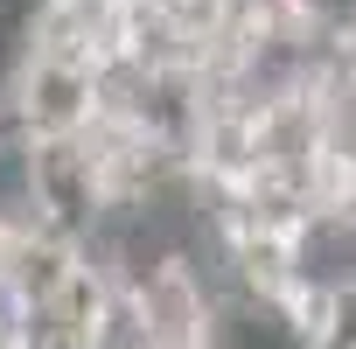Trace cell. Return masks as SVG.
I'll list each match as a JSON object with an SVG mask.
<instances>
[{
  "label": "cell",
  "mask_w": 356,
  "mask_h": 349,
  "mask_svg": "<svg viewBox=\"0 0 356 349\" xmlns=\"http://www.w3.org/2000/svg\"><path fill=\"white\" fill-rule=\"evenodd\" d=\"M0 98H8V112H15V126H22L29 140H70V133H84L91 112H98V77H91V63L22 49V63L8 70Z\"/></svg>",
  "instance_id": "obj_2"
},
{
  "label": "cell",
  "mask_w": 356,
  "mask_h": 349,
  "mask_svg": "<svg viewBox=\"0 0 356 349\" xmlns=\"http://www.w3.org/2000/svg\"><path fill=\"white\" fill-rule=\"evenodd\" d=\"M342 210H349V217H356V182H349V189H342Z\"/></svg>",
  "instance_id": "obj_6"
},
{
  "label": "cell",
  "mask_w": 356,
  "mask_h": 349,
  "mask_svg": "<svg viewBox=\"0 0 356 349\" xmlns=\"http://www.w3.org/2000/svg\"><path fill=\"white\" fill-rule=\"evenodd\" d=\"M29 189H35V217L63 238H84L112 196H105V168L98 154L70 133V140H29Z\"/></svg>",
  "instance_id": "obj_3"
},
{
  "label": "cell",
  "mask_w": 356,
  "mask_h": 349,
  "mask_svg": "<svg viewBox=\"0 0 356 349\" xmlns=\"http://www.w3.org/2000/svg\"><path fill=\"white\" fill-rule=\"evenodd\" d=\"M286 266H293V293H356V217L342 203H314L293 231H286Z\"/></svg>",
  "instance_id": "obj_5"
},
{
  "label": "cell",
  "mask_w": 356,
  "mask_h": 349,
  "mask_svg": "<svg viewBox=\"0 0 356 349\" xmlns=\"http://www.w3.org/2000/svg\"><path fill=\"white\" fill-rule=\"evenodd\" d=\"M126 29H133V0H35L22 22V42L98 70L105 56L126 49Z\"/></svg>",
  "instance_id": "obj_4"
},
{
  "label": "cell",
  "mask_w": 356,
  "mask_h": 349,
  "mask_svg": "<svg viewBox=\"0 0 356 349\" xmlns=\"http://www.w3.org/2000/svg\"><path fill=\"white\" fill-rule=\"evenodd\" d=\"M126 293H133V307H140L147 349H224V335H231L224 293H217L189 259H161V266L133 273Z\"/></svg>",
  "instance_id": "obj_1"
}]
</instances>
